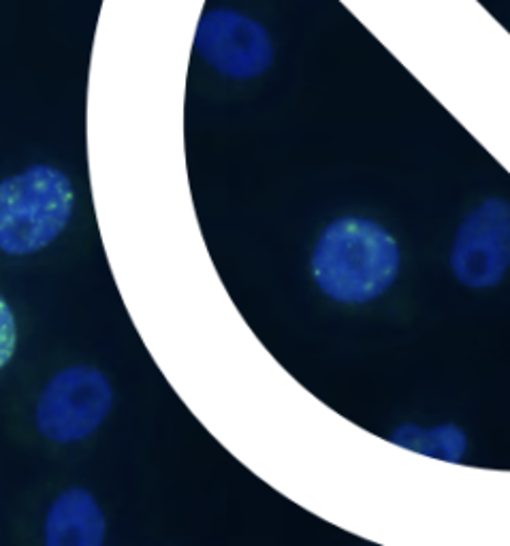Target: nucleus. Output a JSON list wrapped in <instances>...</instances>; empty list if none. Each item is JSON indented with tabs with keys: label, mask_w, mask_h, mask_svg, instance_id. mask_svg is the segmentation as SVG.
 Returning a JSON list of instances; mask_svg holds the SVG:
<instances>
[{
	"label": "nucleus",
	"mask_w": 510,
	"mask_h": 546,
	"mask_svg": "<svg viewBox=\"0 0 510 546\" xmlns=\"http://www.w3.org/2000/svg\"><path fill=\"white\" fill-rule=\"evenodd\" d=\"M397 239L368 218H340L327 224L314 246L310 271L329 299L361 305L385 295L400 273Z\"/></svg>",
	"instance_id": "1"
},
{
	"label": "nucleus",
	"mask_w": 510,
	"mask_h": 546,
	"mask_svg": "<svg viewBox=\"0 0 510 546\" xmlns=\"http://www.w3.org/2000/svg\"><path fill=\"white\" fill-rule=\"evenodd\" d=\"M73 201L71 180L50 165L0 182V252L26 256L50 246L69 224Z\"/></svg>",
	"instance_id": "2"
},
{
	"label": "nucleus",
	"mask_w": 510,
	"mask_h": 546,
	"mask_svg": "<svg viewBox=\"0 0 510 546\" xmlns=\"http://www.w3.org/2000/svg\"><path fill=\"white\" fill-rule=\"evenodd\" d=\"M114 404V391L101 369L71 365L47 380L35 408V425L45 440L75 444L97 431Z\"/></svg>",
	"instance_id": "3"
},
{
	"label": "nucleus",
	"mask_w": 510,
	"mask_h": 546,
	"mask_svg": "<svg viewBox=\"0 0 510 546\" xmlns=\"http://www.w3.org/2000/svg\"><path fill=\"white\" fill-rule=\"evenodd\" d=\"M449 265L457 282L474 291L498 286L510 265V205L489 197L461 220Z\"/></svg>",
	"instance_id": "4"
},
{
	"label": "nucleus",
	"mask_w": 510,
	"mask_h": 546,
	"mask_svg": "<svg viewBox=\"0 0 510 546\" xmlns=\"http://www.w3.org/2000/svg\"><path fill=\"white\" fill-rule=\"evenodd\" d=\"M195 52L216 73L237 82L263 75L274 62L267 30L235 9H210L201 15Z\"/></svg>",
	"instance_id": "5"
},
{
	"label": "nucleus",
	"mask_w": 510,
	"mask_h": 546,
	"mask_svg": "<svg viewBox=\"0 0 510 546\" xmlns=\"http://www.w3.org/2000/svg\"><path fill=\"white\" fill-rule=\"evenodd\" d=\"M107 521L88 489L62 491L45 515L43 538L47 546H103Z\"/></svg>",
	"instance_id": "6"
},
{
	"label": "nucleus",
	"mask_w": 510,
	"mask_h": 546,
	"mask_svg": "<svg viewBox=\"0 0 510 546\" xmlns=\"http://www.w3.org/2000/svg\"><path fill=\"white\" fill-rule=\"evenodd\" d=\"M397 446L417 451L427 457L459 463L466 455V433L457 425H438L434 429H421L417 425L397 427L391 436Z\"/></svg>",
	"instance_id": "7"
},
{
	"label": "nucleus",
	"mask_w": 510,
	"mask_h": 546,
	"mask_svg": "<svg viewBox=\"0 0 510 546\" xmlns=\"http://www.w3.org/2000/svg\"><path fill=\"white\" fill-rule=\"evenodd\" d=\"M15 346H18V325L7 299L0 295V369L13 359Z\"/></svg>",
	"instance_id": "8"
}]
</instances>
